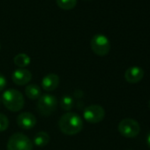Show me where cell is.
Masks as SVG:
<instances>
[{
  "label": "cell",
  "instance_id": "obj_1",
  "mask_svg": "<svg viewBox=\"0 0 150 150\" xmlns=\"http://www.w3.org/2000/svg\"><path fill=\"white\" fill-rule=\"evenodd\" d=\"M82 118L74 112H67L64 114L58 121L60 131L65 135H75L83 129Z\"/></svg>",
  "mask_w": 150,
  "mask_h": 150
},
{
  "label": "cell",
  "instance_id": "obj_2",
  "mask_svg": "<svg viewBox=\"0 0 150 150\" xmlns=\"http://www.w3.org/2000/svg\"><path fill=\"white\" fill-rule=\"evenodd\" d=\"M1 101L5 107L13 112L21 110L25 104L23 95L20 91L13 88L7 89L3 93Z\"/></svg>",
  "mask_w": 150,
  "mask_h": 150
},
{
  "label": "cell",
  "instance_id": "obj_3",
  "mask_svg": "<svg viewBox=\"0 0 150 150\" xmlns=\"http://www.w3.org/2000/svg\"><path fill=\"white\" fill-rule=\"evenodd\" d=\"M7 150H33V143L24 133L15 132L8 139Z\"/></svg>",
  "mask_w": 150,
  "mask_h": 150
},
{
  "label": "cell",
  "instance_id": "obj_4",
  "mask_svg": "<svg viewBox=\"0 0 150 150\" xmlns=\"http://www.w3.org/2000/svg\"><path fill=\"white\" fill-rule=\"evenodd\" d=\"M57 98L50 94H45L42 96L37 102V111L39 114L44 117L50 116L57 109Z\"/></svg>",
  "mask_w": 150,
  "mask_h": 150
},
{
  "label": "cell",
  "instance_id": "obj_5",
  "mask_svg": "<svg viewBox=\"0 0 150 150\" xmlns=\"http://www.w3.org/2000/svg\"><path fill=\"white\" fill-rule=\"evenodd\" d=\"M91 49L95 54L100 57L106 56L110 50V42L107 36L102 34H97L91 40Z\"/></svg>",
  "mask_w": 150,
  "mask_h": 150
},
{
  "label": "cell",
  "instance_id": "obj_6",
  "mask_svg": "<svg viewBox=\"0 0 150 150\" xmlns=\"http://www.w3.org/2000/svg\"><path fill=\"white\" fill-rule=\"evenodd\" d=\"M119 133L125 138H134L140 131L139 123L132 118H125L121 120L118 124Z\"/></svg>",
  "mask_w": 150,
  "mask_h": 150
},
{
  "label": "cell",
  "instance_id": "obj_7",
  "mask_svg": "<svg viewBox=\"0 0 150 150\" xmlns=\"http://www.w3.org/2000/svg\"><path fill=\"white\" fill-rule=\"evenodd\" d=\"M105 117V110L101 105L93 104L85 108L83 111L84 119L90 124H97L103 120Z\"/></svg>",
  "mask_w": 150,
  "mask_h": 150
},
{
  "label": "cell",
  "instance_id": "obj_8",
  "mask_svg": "<svg viewBox=\"0 0 150 150\" xmlns=\"http://www.w3.org/2000/svg\"><path fill=\"white\" fill-rule=\"evenodd\" d=\"M12 79L16 85L24 86L28 84L29 81L32 80V73L30 72V71L27 69L20 68L13 71L12 75Z\"/></svg>",
  "mask_w": 150,
  "mask_h": 150
},
{
  "label": "cell",
  "instance_id": "obj_9",
  "mask_svg": "<svg viewBox=\"0 0 150 150\" xmlns=\"http://www.w3.org/2000/svg\"><path fill=\"white\" fill-rule=\"evenodd\" d=\"M17 124L24 130H30L36 125V117L31 112H22L17 117Z\"/></svg>",
  "mask_w": 150,
  "mask_h": 150
},
{
  "label": "cell",
  "instance_id": "obj_10",
  "mask_svg": "<svg viewBox=\"0 0 150 150\" xmlns=\"http://www.w3.org/2000/svg\"><path fill=\"white\" fill-rule=\"evenodd\" d=\"M144 74V70L141 67L132 66L126 70L125 73V79L131 84H136L143 79Z\"/></svg>",
  "mask_w": 150,
  "mask_h": 150
},
{
  "label": "cell",
  "instance_id": "obj_11",
  "mask_svg": "<svg viewBox=\"0 0 150 150\" xmlns=\"http://www.w3.org/2000/svg\"><path fill=\"white\" fill-rule=\"evenodd\" d=\"M59 85V77L55 73H49L42 80V88L47 91H54Z\"/></svg>",
  "mask_w": 150,
  "mask_h": 150
},
{
  "label": "cell",
  "instance_id": "obj_12",
  "mask_svg": "<svg viewBox=\"0 0 150 150\" xmlns=\"http://www.w3.org/2000/svg\"><path fill=\"white\" fill-rule=\"evenodd\" d=\"M25 94L30 100H38L42 96V90L35 84H29L25 88Z\"/></svg>",
  "mask_w": 150,
  "mask_h": 150
},
{
  "label": "cell",
  "instance_id": "obj_13",
  "mask_svg": "<svg viewBox=\"0 0 150 150\" xmlns=\"http://www.w3.org/2000/svg\"><path fill=\"white\" fill-rule=\"evenodd\" d=\"M50 140V137L46 132H38L34 137L35 145L40 147H42L48 145Z\"/></svg>",
  "mask_w": 150,
  "mask_h": 150
},
{
  "label": "cell",
  "instance_id": "obj_14",
  "mask_svg": "<svg viewBox=\"0 0 150 150\" xmlns=\"http://www.w3.org/2000/svg\"><path fill=\"white\" fill-rule=\"evenodd\" d=\"M13 62L18 67L24 68V67H27L28 65H29V64L31 62V58L28 55H27L25 53H20L14 57Z\"/></svg>",
  "mask_w": 150,
  "mask_h": 150
},
{
  "label": "cell",
  "instance_id": "obj_15",
  "mask_svg": "<svg viewBox=\"0 0 150 150\" xmlns=\"http://www.w3.org/2000/svg\"><path fill=\"white\" fill-rule=\"evenodd\" d=\"M57 5L63 10H71L77 5V0H56Z\"/></svg>",
  "mask_w": 150,
  "mask_h": 150
},
{
  "label": "cell",
  "instance_id": "obj_16",
  "mask_svg": "<svg viewBox=\"0 0 150 150\" xmlns=\"http://www.w3.org/2000/svg\"><path fill=\"white\" fill-rule=\"evenodd\" d=\"M74 105V101L71 96H64L61 98L60 100V107L64 110H71L73 108Z\"/></svg>",
  "mask_w": 150,
  "mask_h": 150
},
{
  "label": "cell",
  "instance_id": "obj_17",
  "mask_svg": "<svg viewBox=\"0 0 150 150\" xmlns=\"http://www.w3.org/2000/svg\"><path fill=\"white\" fill-rule=\"evenodd\" d=\"M9 126V119L8 117L2 114V113H0V132H4L6 131Z\"/></svg>",
  "mask_w": 150,
  "mask_h": 150
},
{
  "label": "cell",
  "instance_id": "obj_18",
  "mask_svg": "<svg viewBox=\"0 0 150 150\" xmlns=\"http://www.w3.org/2000/svg\"><path fill=\"white\" fill-rule=\"evenodd\" d=\"M6 84H7V81H6V77L3 74L0 73V91L5 89V88L6 87Z\"/></svg>",
  "mask_w": 150,
  "mask_h": 150
},
{
  "label": "cell",
  "instance_id": "obj_19",
  "mask_svg": "<svg viewBox=\"0 0 150 150\" xmlns=\"http://www.w3.org/2000/svg\"><path fill=\"white\" fill-rule=\"evenodd\" d=\"M146 143H147V146H149L150 148V132H148L147 136H146Z\"/></svg>",
  "mask_w": 150,
  "mask_h": 150
},
{
  "label": "cell",
  "instance_id": "obj_20",
  "mask_svg": "<svg viewBox=\"0 0 150 150\" xmlns=\"http://www.w3.org/2000/svg\"><path fill=\"white\" fill-rule=\"evenodd\" d=\"M148 105H149V108H150V100H149V103H148Z\"/></svg>",
  "mask_w": 150,
  "mask_h": 150
},
{
  "label": "cell",
  "instance_id": "obj_21",
  "mask_svg": "<svg viewBox=\"0 0 150 150\" xmlns=\"http://www.w3.org/2000/svg\"><path fill=\"white\" fill-rule=\"evenodd\" d=\"M2 101H1V97H0V103H1Z\"/></svg>",
  "mask_w": 150,
  "mask_h": 150
},
{
  "label": "cell",
  "instance_id": "obj_22",
  "mask_svg": "<svg viewBox=\"0 0 150 150\" xmlns=\"http://www.w3.org/2000/svg\"><path fill=\"white\" fill-rule=\"evenodd\" d=\"M0 50H1V44H0Z\"/></svg>",
  "mask_w": 150,
  "mask_h": 150
}]
</instances>
